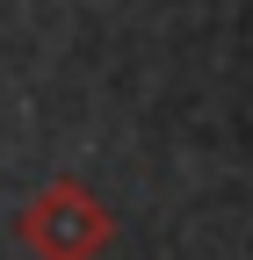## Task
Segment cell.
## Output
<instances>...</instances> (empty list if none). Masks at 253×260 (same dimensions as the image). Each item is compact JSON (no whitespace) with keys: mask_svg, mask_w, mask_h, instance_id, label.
<instances>
[{"mask_svg":"<svg viewBox=\"0 0 253 260\" xmlns=\"http://www.w3.org/2000/svg\"><path fill=\"white\" fill-rule=\"evenodd\" d=\"M15 239H22L29 260H102L116 246V210L87 181L58 174L15 210Z\"/></svg>","mask_w":253,"mask_h":260,"instance_id":"cell-1","label":"cell"}]
</instances>
